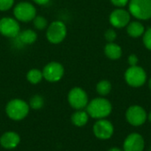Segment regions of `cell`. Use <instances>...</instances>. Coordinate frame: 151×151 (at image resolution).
Returning <instances> with one entry per match:
<instances>
[{"mask_svg": "<svg viewBox=\"0 0 151 151\" xmlns=\"http://www.w3.org/2000/svg\"><path fill=\"white\" fill-rule=\"evenodd\" d=\"M67 101L69 105L75 110L84 109H86L88 103V96L85 90L77 86L72 88L69 91L67 95Z\"/></svg>", "mask_w": 151, "mask_h": 151, "instance_id": "52a82bcc", "label": "cell"}, {"mask_svg": "<svg viewBox=\"0 0 151 151\" xmlns=\"http://www.w3.org/2000/svg\"><path fill=\"white\" fill-rule=\"evenodd\" d=\"M15 0H0V12H6L13 7Z\"/></svg>", "mask_w": 151, "mask_h": 151, "instance_id": "cb8c5ba5", "label": "cell"}, {"mask_svg": "<svg viewBox=\"0 0 151 151\" xmlns=\"http://www.w3.org/2000/svg\"><path fill=\"white\" fill-rule=\"evenodd\" d=\"M67 35L66 25L62 20H54L46 28V38L52 44L62 43Z\"/></svg>", "mask_w": 151, "mask_h": 151, "instance_id": "3957f363", "label": "cell"}, {"mask_svg": "<svg viewBox=\"0 0 151 151\" xmlns=\"http://www.w3.org/2000/svg\"><path fill=\"white\" fill-rule=\"evenodd\" d=\"M142 41L144 46L151 51V28H148L142 35Z\"/></svg>", "mask_w": 151, "mask_h": 151, "instance_id": "603a6c76", "label": "cell"}, {"mask_svg": "<svg viewBox=\"0 0 151 151\" xmlns=\"http://www.w3.org/2000/svg\"><path fill=\"white\" fill-rule=\"evenodd\" d=\"M29 110V104L21 99H12L5 106L7 117L13 121L23 120L28 115Z\"/></svg>", "mask_w": 151, "mask_h": 151, "instance_id": "7a4b0ae2", "label": "cell"}, {"mask_svg": "<svg viewBox=\"0 0 151 151\" xmlns=\"http://www.w3.org/2000/svg\"><path fill=\"white\" fill-rule=\"evenodd\" d=\"M131 20V14L129 11L123 8H117L111 12L109 17L111 24L117 28H121L128 25Z\"/></svg>", "mask_w": 151, "mask_h": 151, "instance_id": "4fadbf2b", "label": "cell"}, {"mask_svg": "<svg viewBox=\"0 0 151 151\" xmlns=\"http://www.w3.org/2000/svg\"><path fill=\"white\" fill-rule=\"evenodd\" d=\"M127 61H128V64L130 66H136L139 62V59L135 54H131L128 56Z\"/></svg>", "mask_w": 151, "mask_h": 151, "instance_id": "4316f807", "label": "cell"}, {"mask_svg": "<svg viewBox=\"0 0 151 151\" xmlns=\"http://www.w3.org/2000/svg\"><path fill=\"white\" fill-rule=\"evenodd\" d=\"M148 120H149V121L151 123V110H150V112L148 114Z\"/></svg>", "mask_w": 151, "mask_h": 151, "instance_id": "f546056e", "label": "cell"}, {"mask_svg": "<svg viewBox=\"0 0 151 151\" xmlns=\"http://www.w3.org/2000/svg\"><path fill=\"white\" fill-rule=\"evenodd\" d=\"M43 79L50 83H57L60 81L65 75L64 66L58 61H50L47 63L42 69Z\"/></svg>", "mask_w": 151, "mask_h": 151, "instance_id": "9c48e42d", "label": "cell"}, {"mask_svg": "<svg viewBox=\"0 0 151 151\" xmlns=\"http://www.w3.org/2000/svg\"><path fill=\"white\" fill-rule=\"evenodd\" d=\"M111 2L116 7L122 8V7L126 6L129 3V0H111Z\"/></svg>", "mask_w": 151, "mask_h": 151, "instance_id": "484cf974", "label": "cell"}, {"mask_svg": "<svg viewBox=\"0 0 151 151\" xmlns=\"http://www.w3.org/2000/svg\"><path fill=\"white\" fill-rule=\"evenodd\" d=\"M20 142L19 135L13 131L4 133L0 137V145L5 150H13L18 147Z\"/></svg>", "mask_w": 151, "mask_h": 151, "instance_id": "5bb4252c", "label": "cell"}, {"mask_svg": "<svg viewBox=\"0 0 151 151\" xmlns=\"http://www.w3.org/2000/svg\"><path fill=\"white\" fill-rule=\"evenodd\" d=\"M104 37L108 41V43L114 42L116 40V38H117V32L114 29H112V28H109V29H107L105 31Z\"/></svg>", "mask_w": 151, "mask_h": 151, "instance_id": "d4e9b609", "label": "cell"}, {"mask_svg": "<svg viewBox=\"0 0 151 151\" xmlns=\"http://www.w3.org/2000/svg\"><path fill=\"white\" fill-rule=\"evenodd\" d=\"M14 18L20 22L32 21L36 16V8L29 2L23 1L18 3L13 8Z\"/></svg>", "mask_w": 151, "mask_h": 151, "instance_id": "8992f818", "label": "cell"}, {"mask_svg": "<svg viewBox=\"0 0 151 151\" xmlns=\"http://www.w3.org/2000/svg\"><path fill=\"white\" fill-rule=\"evenodd\" d=\"M86 111L89 117L94 119H103L109 117L112 112V105L107 99L104 97H97L88 101Z\"/></svg>", "mask_w": 151, "mask_h": 151, "instance_id": "6da1fadb", "label": "cell"}, {"mask_svg": "<svg viewBox=\"0 0 151 151\" xmlns=\"http://www.w3.org/2000/svg\"><path fill=\"white\" fill-rule=\"evenodd\" d=\"M126 119L129 125L139 127L148 120V114L142 106L132 105L126 111Z\"/></svg>", "mask_w": 151, "mask_h": 151, "instance_id": "ba28073f", "label": "cell"}, {"mask_svg": "<svg viewBox=\"0 0 151 151\" xmlns=\"http://www.w3.org/2000/svg\"><path fill=\"white\" fill-rule=\"evenodd\" d=\"M96 92L97 93L102 96L104 97L106 95H108L111 91V84L110 81L108 80H101L97 83L96 86Z\"/></svg>", "mask_w": 151, "mask_h": 151, "instance_id": "ffe728a7", "label": "cell"}, {"mask_svg": "<svg viewBox=\"0 0 151 151\" xmlns=\"http://www.w3.org/2000/svg\"><path fill=\"white\" fill-rule=\"evenodd\" d=\"M28 104H29L30 109L38 110V109H41L44 106V99L42 95L35 94L30 98Z\"/></svg>", "mask_w": 151, "mask_h": 151, "instance_id": "44dd1931", "label": "cell"}, {"mask_svg": "<svg viewBox=\"0 0 151 151\" xmlns=\"http://www.w3.org/2000/svg\"><path fill=\"white\" fill-rule=\"evenodd\" d=\"M89 119V116L88 112L84 109H78L76 110L71 117V121L73 125L77 127H83L85 126Z\"/></svg>", "mask_w": 151, "mask_h": 151, "instance_id": "9a60e30c", "label": "cell"}, {"mask_svg": "<svg viewBox=\"0 0 151 151\" xmlns=\"http://www.w3.org/2000/svg\"><path fill=\"white\" fill-rule=\"evenodd\" d=\"M27 80L32 85H37L43 79L42 71L38 69H31L26 75Z\"/></svg>", "mask_w": 151, "mask_h": 151, "instance_id": "d6986e66", "label": "cell"}, {"mask_svg": "<svg viewBox=\"0 0 151 151\" xmlns=\"http://www.w3.org/2000/svg\"><path fill=\"white\" fill-rule=\"evenodd\" d=\"M32 1L38 5H46L50 3V0H32Z\"/></svg>", "mask_w": 151, "mask_h": 151, "instance_id": "83f0119b", "label": "cell"}, {"mask_svg": "<svg viewBox=\"0 0 151 151\" xmlns=\"http://www.w3.org/2000/svg\"><path fill=\"white\" fill-rule=\"evenodd\" d=\"M108 151H124V150H123V149H119V148H118V147H112V148L109 149Z\"/></svg>", "mask_w": 151, "mask_h": 151, "instance_id": "f1b7e54d", "label": "cell"}, {"mask_svg": "<svg viewBox=\"0 0 151 151\" xmlns=\"http://www.w3.org/2000/svg\"><path fill=\"white\" fill-rule=\"evenodd\" d=\"M104 53L110 60H119L122 56L121 47L114 42L108 43L104 47Z\"/></svg>", "mask_w": 151, "mask_h": 151, "instance_id": "e0dca14e", "label": "cell"}, {"mask_svg": "<svg viewBox=\"0 0 151 151\" xmlns=\"http://www.w3.org/2000/svg\"><path fill=\"white\" fill-rule=\"evenodd\" d=\"M20 32V26L15 18L3 17L0 19V34L8 38H15Z\"/></svg>", "mask_w": 151, "mask_h": 151, "instance_id": "8fae6325", "label": "cell"}, {"mask_svg": "<svg viewBox=\"0 0 151 151\" xmlns=\"http://www.w3.org/2000/svg\"><path fill=\"white\" fill-rule=\"evenodd\" d=\"M149 151H151V146H150V150Z\"/></svg>", "mask_w": 151, "mask_h": 151, "instance_id": "1f68e13d", "label": "cell"}, {"mask_svg": "<svg viewBox=\"0 0 151 151\" xmlns=\"http://www.w3.org/2000/svg\"><path fill=\"white\" fill-rule=\"evenodd\" d=\"M149 87H150V89L151 90V78L150 79V81H149Z\"/></svg>", "mask_w": 151, "mask_h": 151, "instance_id": "4dcf8cb0", "label": "cell"}, {"mask_svg": "<svg viewBox=\"0 0 151 151\" xmlns=\"http://www.w3.org/2000/svg\"><path fill=\"white\" fill-rule=\"evenodd\" d=\"M17 37L21 44L30 45L37 40V33L34 29H24L22 31L20 30Z\"/></svg>", "mask_w": 151, "mask_h": 151, "instance_id": "2e32d148", "label": "cell"}, {"mask_svg": "<svg viewBox=\"0 0 151 151\" xmlns=\"http://www.w3.org/2000/svg\"><path fill=\"white\" fill-rule=\"evenodd\" d=\"M32 21H33L34 28L36 30H40V31L46 29L48 25H49L47 19L43 16H41V15H36Z\"/></svg>", "mask_w": 151, "mask_h": 151, "instance_id": "7402d4cb", "label": "cell"}, {"mask_svg": "<svg viewBox=\"0 0 151 151\" xmlns=\"http://www.w3.org/2000/svg\"><path fill=\"white\" fill-rule=\"evenodd\" d=\"M125 80L127 84L131 87H141L146 83V71L138 65L130 66L125 72Z\"/></svg>", "mask_w": 151, "mask_h": 151, "instance_id": "5b68a950", "label": "cell"}, {"mask_svg": "<svg viewBox=\"0 0 151 151\" xmlns=\"http://www.w3.org/2000/svg\"><path fill=\"white\" fill-rule=\"evenodd\" d=\"M145 140L143 136L138 133L128 134L123 142L124 151H143L145 149Z\"/></svg>", "mask_w": 151, "mask_h": 151, "instance_id": "7c38bea8", "label": "cell"}, {"mask_svg": "<svg viewBox=\"0 0 151 151\" xmlns=\"http://www.w3.org/2000/svg\"><path fill=\"white\" fill-rule=\"evenodd\" d=\"M129 12L138 20L151 19V0H129Z\"/></svg>", "mask_w": 151, "mask_h": 151, "instance_id": "277c9868", "label": "cell"}, {"mask_svg": "<svg viewBox=\"0 0 151 151\" xmlns=\"http://www.w3.org/2000/svg\"><path fill=\"white\" fill-rule=\"evenodd\" d=\"M93 133L97 139L107 141L114 134V125L111 121L105 118L97 119L93 125Z\"/></svg>", "mask_w": 151, "mask_h": 151, "instance_id": "30bf717a", "label": "cell"}, {"mask_svg": "<svg viewBox=\"0 0 151 151\" xmlns=\"http://www.w3.org/2000/svg\"><path fill=\"white\" fill-rule=\"evenodd\" d=\"M127 34L134 38H137L142 36L145 32L144 26L139 21H130L127 25Z\"/></svg>", "mask_w": 151, "mask_h": 151, "instance_id": "ac0fdd59", "label": "cell"}]
</instances>
